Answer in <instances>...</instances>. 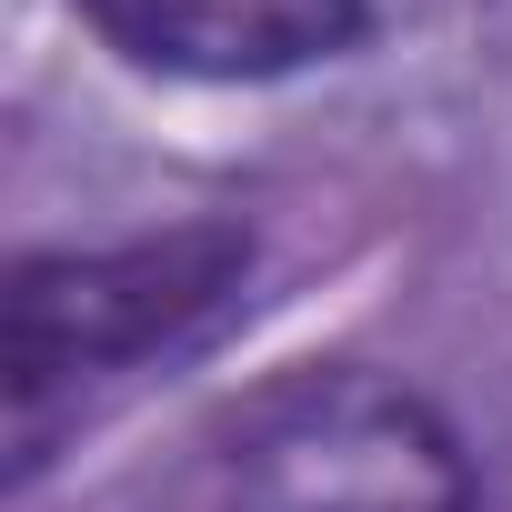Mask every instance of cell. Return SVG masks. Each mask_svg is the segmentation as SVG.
Masks as SVG:
<instances>
[{
    "mask_svg": "<svg viewBox=\"0 0 512 512\" xmlns=\"http://www.w3.org/2000/svg\"><path fill=\"white\" fill-rule=\"evenodd\" d=\"M71 11L111 61L191 91H272L332 71L382 21L372 0H71Z\"/></svg>",
    "mask_w": 512,
    "mask_h": 512,
    "instance_id": "obj_3",
    "label": "cell"
},
{
    "mask_svg": "<svg viewBox=\"0 0 512 512\" xmlns=\"http://www.w3.org/2000/svg\"><path fill=\"white\" fill-rule=\"evenodd\" d=\"M262 272V231L241 211H191L121 241L21 251L0 282V402H11V492H31L61 442L131 392L141 372L201 352Z\"/></svg>",
    "mask_w": 512,
    "mask_h": 512,
    "instance_id": "obj_1",
    "label": "cell"
},
{
    "mask_svg": "<svg viewBox=\"0 0 512 512\" xmlns=\"http://www.w3.org/2000/svg\"><path fill=\"white\" fill-rule=\"evenodd\" d=\"M211 512H482V472L422 382L302 362L231 412Z\"/></svg>",
    "mask_w": 512,
    "mask_h": 512,
    "instance_id": "obj_2",
    "label": "cell"
}]
</instances>
